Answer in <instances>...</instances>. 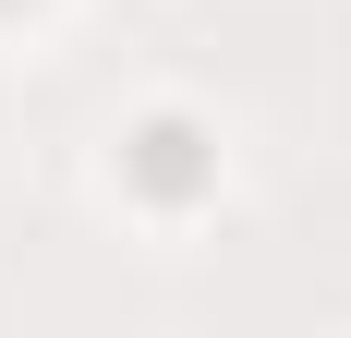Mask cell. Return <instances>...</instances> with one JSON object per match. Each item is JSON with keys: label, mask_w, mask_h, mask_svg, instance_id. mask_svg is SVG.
<instances>
[{"label": "cell", "mask_w": 351, "mask_h": 338, "mask_svg": "<svg viewBox=\"0 0 351 338\" xmlns=\"http://www.w3.org/2000/svg\"><path fill=\"white\" fill-rule=\"evenodd\" d=\"M121 169H134V194H145V205H194V194L218 181V145L170 109V121H145V133L121 145Z\"/></svg>", "instance_id": "obj_1"}, {"label": "cell", "mask_w": 351, "mask_h": 338, "mask_svg": "<svg viewBox=\"0 0 351 338\" xmlns=\"http://www.w3.org/2000/svg\"><path fill=\"white\" fill-rule=\"evenodd\" d=\"M0 12H25V0H0Z\"/></svg>", "instance_id": "obj_2"}]
</instances>
